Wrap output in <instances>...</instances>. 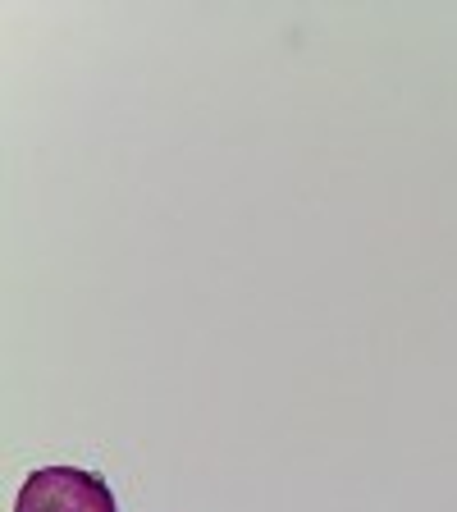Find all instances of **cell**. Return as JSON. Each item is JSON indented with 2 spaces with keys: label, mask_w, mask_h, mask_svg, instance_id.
<instances>
[{
  "label": "cell",
  "mask_w": 457,
  "mask_h": 512,
  "mask_svg": "<svg viewBox=\"0 0 457 512\" xmlns=\"http://www.w3.org/2000/svg\"><path fill=\"white\" fill-rule=\"evenodd\" d=\"M14 512H119L110 485L83 467H42L23 480Z\"/></svg>",
  "instance_id": "1"
}]
</instances>
